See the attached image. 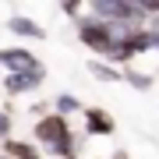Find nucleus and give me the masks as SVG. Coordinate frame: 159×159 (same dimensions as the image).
I'll list each match as a JSON object with an SVG mask.
<instances>
[{
    "mask_svg": "<svg viewBox=\"0 0 159 159\" xmlns=\"http://www.w3.org/2000/svg\"><path fill=\"white\" fill-rule=\"evenodd\" d=\"M74 32H78V39H81V46L85 50H92V53H99V60L106 57L110 50H113V25H102V21H96V18H78L74 21Z\"/></svg>",
    "mask_w": 159,
    "mask_h": 159,
    "instance_id": "1",
    "label": "nucleus"
},
{
    "mask_svg": "<svg viewBox=\"0 0 159 159\" xmlns=\"http://www.w3.org/2000/svg\"><path fill=\"white\" fill-rule=\"evenodd\" d=\"M67 134H74L71 131V120L67 117H57V113H46L43 120H35V131H32V142L39 145V148H50V145H57L64 142Z\"/></svg>",
    "mask_w": 159,
    "mask_h": 159,
    "instance_id": "2",
    "label": "nucleus"
},
{
    "mask_svg": "<svg viewBox=\"0 0 159 159\" xmlns=\"http://www.w3.org/2000/svg\"><path fill=\"white\" fill-rule=\"evenodd\" d=\"M35 67H43V60L29 46H0V71L4 74H21V71H35Z\"/></svg>",
    "mask_w": 159,
    "mask_h": 159,
    "instance_id": "3",
    "label": "nucleus"
},
{
    "mask_svg": "<svg viewBox=\"0 0 159 159\" xmlns=\"http://www.w3.org/2000/svg\"><path fill=\"white\" fill-rule=\"evenodd\" d=\"M4 92L7 96H29V92H39L46 81V64L35 71H21V74H4Z\"/></svg>",
    "mask_w": 159,
    "mask_h": 159,
    "instance_id": "4",
    "label": "nucleus"
},
{
    "mask_svg": "<svg viewBox=\"0 0 159 159\" xmlns=\"http://www.w3.org/2000/svg\"><path fill=\"white\" fill-rule=\"evenodd\" d=\"M81 117H85V134L89 138H110L117 131V120L110 117L106 110H99V106H85Z\"/></svg>",
    "mask_w": 159,
    "mask_h": 159,
    "instance_id": "5",
    "label": "nucleus"
},
{
    "mask_svg": "<svg viewBox=\"0 0 159 159\" xmlns=\"http://www.w3.org/2000/svg\"><path fill=\"white\" fill-rule=\"evenodd\" d=\"M7 32L18 35V39H32V43H43L46 39V29L39 21H32V18H25V14H11V18H7Z\"/></svg>",
    "mask_w": 159,
    "mask_h": 159,
    "instance_id": "6",
    "label": "nucleus"
},
{
    "mask_svg": "<svg viewBox=\"0 0 159 159\" xmlns=\"http://www.w3.org/2000/svg\"><path fill=\"white\" fill-rule=\"evenodd\" d=\"M0 152L7 159H43V148L35 142H25V138H7V142H0Z\"/></svg>",
    "mask_w": 159,
    "mask_h": 159,
    "instance_id": "7",
    "label": "nucleus"
},
{
    "mask_svg": "<svg viewBox=\"0 0 159 159\" xmlns=\"http://www.w3.org/2000/svg\"><path fill=\"white\" fill-rule=\"evenodd\" d=\"M50 106H53V113H57V117H67V120H71L74 113H81V110H85V102L74 96V92H60Z\"/></svg>",
    "mask_w": 159,
    "mask_h": 159,
    "instance_id": "8",
    "label": "nucleus"
},
{
    "mask_svg": "<svg viewBox=\"0 0 159 159\" xmlns=\"http://www.w3.org/2000/svg\"><path fill=\"white\" fill-rule=\"evenodd\" d=\"M120 81H127V85L134 89V92H148V89L156 85V74H148V71H138L134 64H131V67H124V71H120Z\"/></svg>",
    "mask_w": 159,
    "mask_h": 159,
    "instance_id": "9",
    "label": "nucleus"
},
{
    "mask_svg": "<svg viewBox=\"0 0 159 159\" xmlns=\"http://www.w3.org/2000/svg\"><path fill=\"white\" fill-rule=\"evenodd\" d=\"M81 142H85V138H78V134H67L64 142L50 145V148H43V156H50V159H71V156H78Z\"/></svg>",
    "mask_w": 159,
    "mask_h": 159,
    "instance_id": "10",
    "label": "nucleus"
},
{
    "mask_svg": "<svg viewBox=\"0 0 159 159\" xmlns=\"http://www.w3.org/2000/svg\"><path fill=\"white\" fill-rule=\"evenodd\" d=\"M89 74L96 81H102V85H113V81H120V71L117 67H110L106 60H99V57H92L89 60Z\"/></svg>",
    "mask_w": 159,
    "mask_h": 159,
    "instance_id": "11",
    "label": "nucleus"
},
{
    "mask_svg": "<svg viewBox=\"0 0 159 159\" xmlns=\"http://www.w3.org/2000/svg\"><path fill=\"white\" fill-rule=\"evenodd\" d=\"M11 134H14V117L0 110V142H7V138H11Z\"/></svg>",
    "mask_w": 159,
    "mask_h": 159,
    "instance_id": "12",
    "label": "nucleus"
},
{
    "mask_svg": "<svg viewBox=\"0 0 159 159\" xmlns=\"http://www.w3.org/2000/svg\"><path fill=\"white\" fill-rule=\"evenodd\" d=\"M60 11L71 18V21H78V18H85V4H78V0H71V4H60Z\"/></svg>",
    "mask_w": 159,
    "mask_h": 159,
    "instance_id": "13",
    "label": "nucleus"
},
{
    "mask_svg": "<svg viewBox=\"0 0 159 159\" xmlns=\"http://www.w3.org/2000/svg\"><path fill=\"white\" fill-rule=\"evenodd\" d=\"M29 113H32L35 120H43L46 113H53V106H50V102H46V99H35L32 106H29Z\"/></svg>",
    "mask_w": 159,
    "mask_h": 159,
    "instance_id": "14",
    "label": "nucleus"
},
{
    "mask_svg": "<svg viewBox=\"0 0 159 159\" xmlns=\"http://www.w3.org/2000/svg\"><path fill=\"white\" fill-rule=\"evenodd\" d=\"M110 159H131V152H127V148H117V152L110 156Z\"/></svg>",
    "mask_w": 159,
    "mask_h": 159,
    "instance_id": "15",
    "label": "nucleus"
},
{
    "mask_svg": "<svg viewBox=\"0 0 159 159\" xmlns=\"http://www.w3.org/2000/svg\"><path fill=\"white\" fill-rule=\"evenodd\" d=\"M0 159H7V156H4V152H0Z\"/></svg>",
    "mask_w": 159,
    "mask_h": 159,
    "instance_id": "16",
    "label": "nucleus"
},
{
    "mask_svg": "<svg viewBox=\"0 0 159 159\" xmlns=\"http://www.w3.org/2000/svg\"><path fill=\"white\" fill-rule=\"evenodd\" d=\"M71 159H81V156H71Z\"/></svg>",
    "mask_w": 159,
    "mask_h": 159,
    "instance_id": "17",
    "label": "nucleus"
}]
</instances>
